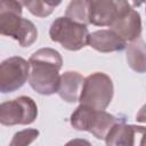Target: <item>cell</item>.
<instances>
[{"instance_id": "cell-6", "label": "cell", "mask_w": 146, "mask_h": 146, "mask_svg": "<svg viewBox=\"0 0 146 146\" xmlns=\"http://www.w3.org/2000/svg\"><path fill=\"white\" fill-rule=\"evenodd\" d=\"M36 104L26 96L0 104V123L3 125L30 124L36 119Z\"/></svg>"}, {"instance_id": "cell-3", "label": "cell", "mask_w": 146, "mask_h": 146, "mask_svg": "<svg viewBox=\"0 0 146 146\" xmlns=\"http://www.w3.org/2000/svg\"><path fill=\"white\" fill-rule=\"evenodd\" d=\"M112 97L113 82L111 78L105 73L96 72L83 80L79 102L80 105L104 111L110 105Z\"/></svg>"}, {"instance_id": "cell-16", "label": "cell", "mask_w": 146, "mask_h": 146, "mask_svg": "<svg viewBox=\"0 0 146 146\" xmlns=\"http://www.w3.org/2000/svg\"><path fill=\"white\" fill-rule=\"evenodd\" d=\"M39 136V131L36 129H25L18 131L14 135L9 146H29L33 143Z\"/></svg>"}, {"instance_id": "cell-17", "label": "cell", "mask_w": 146, "mask_h": 146, "mask_svg": "<svg viewBox=\"0 0 146 146\" xmlns=\"http://www.w3.org/2000/svg\"><path fill=\"white\" fill-rule=\"evenodd\" d=\"M65 146H91V144L86 139L76 138V139H72L68 143H66Z\"/></svg>"}, {"instance_id": "cell-4", "label": "cell", "mask_w": 146, "mask_h": 146, "mask_svg": "<svg viewBox=\"0 0 146 146\" xmlns=\"http://www.w3.org/2000/svg\"><path fill=\"white\" fill-rule=\"evenodd\" d=\"M116 123V117L105 111L80 105L71 115V124L76 130L89 131L98 139H105L107 132Z\"/></svg>"}, {"instance_id": "cell-12", "label": "cell", "mask_w": 146, "mask_h": 146, "mask_svg": "<svg viewBox=\"0 0 146 146\" xmlns=\"http://www.w3.org/2000/svg\"><path fill=\"white\" fill-rule=\"evenodd\" d=\"M83 80V76L78 72L68 71L63 73L59 78V86L57 89L60 98L67 103L78 102L81 94Z\"/></svg>"}, {"instance_id": "cell-8", "label": "cell", "mask_w": 146, "mask_h": 146, "mask_svg": "<svg viewBox=\"0 0 146 146\" xmlns=\"http://www.w3.org/2000/svg\"><path fill=\"white\" fill-rule=\"evenodd\" d=\"M129 5L127 1L92 0L88 2V22L97 26H110Z\"/></svg>"}, {"instance_id": "cell-7", "label": "cell", "mask_w": 146, "mask_h": 146, "mask_svg": "<svg viewBox=\"0 0 146 146\" xmlns=\"http://www.w3.org/2000/svg\"><path fill=\"white\" fill-rule=\"evenodd\" d=\"M30 64L24 58L14 56L0 63V92L7 94L19 89L29 79Z\"/></svg>"}, {"instance_id": "cell-11", "label": "cell", "mask_w": 146, "mask_h": 146, "mask_svg": "<svg viewBox=\"0 0 146 146\" xmlns=\"http://www.w3.org/2000/svg\"><path fill=\"white\" fill-rule=\"evenodd\" d=\"M87 44L100 52H112L124 49L127 42L111 30H99L89 33Z\"/></svg>"}, {"instance_id": "cell-10", "label": "cell", "mask_w": 146, "mask_h": 146, "mask_svg": "<svg viewBox=\"0 0 146 146\" xmlns=\"http://www.w3.org/2000/svg\"><path fill=\"white\" fill-rule=\"evenodd\" d=\"M144 127L115 123L105 137L106 146H144Z\"/></svg>"}, {"instance_id": "cell-15", "label": "cell", "mask_w": 146, "mask_h": 146, "mask_svg": "<svg viewBox=\"0 0 146 146\" xmlns=\"http://www.w3.org/2000/svg\"><path fill=\"white\" fill-rule=\"evenodd\" d=\"M22 6H25L33 15L38 17H46L52 13L55 7H57L60 2H48V1H23Z\"/></svg>"}, {"instance_id": "cell-13", "label": "cell", "mask_w": 146, "mask_h": 146, "mask_svg": "<svg viewBox=\"0 0 146 146\" xmlns=\"http://www.w3.org/2000/svg\"><path fill=\"white\" fill-rule=\"evenodd\" d=\"M145 42L143 39L138 38L131 41L127 48V60L129 66L138 72L144 73L146 70V58H145Z\"/></svg>"}, {"instance_id": "cell-2", "label": "cell", "mask_w": 146, "mask_h": 146, "mask_svg": "<svg viewBox=\"0 0 146 146\" xmlns=\"http://www.w3.org/2000/svg\"><path fill=\"white\" fill-rule=\"evenodd\" d=\"M0 34L11 36L22 47L31 46L38 38L35 25L22 17V3L14 0L0 1Z\"/></svg>"}, {"instance_id": "cell-5", "label": "cell", "mask_w": 146, "mask_h": 146, "mask_svg": "<svg viewBox=\"0 0 146 146\" xmlns=\"http://www.w3.org/2000/svg\"><path fill=\"white\" fill-rule=\"evenodd\" d=\"M52 41L62 44L67 50H79L87 44L89 31L86 25L75 23L67 17L56 18L49 30Z\"/></svg>"}, {"instance_id": "cell-9", "label": "cell", "mask_w": 146, "mask_h": 146, "mask_svg": "<svg viewBox=\"0 0 146 146\" xmlns=\"http://www.w3.org/2000/svg\"><path fill=\"white\" fill-rule=\"evenodd\" d=\"M110 30L115 32L125 42L137 40L141 33V19L139 13L129 3L110 25Z\"/></svg>"}, {"instance_id": "cell-1", "label": "cell", "mask_w": 146, "mask_h": 146, "mask_svg": "<svg viewBox=\"0 0 146 146\" xmlns=\"http://www.w3.org/2000/svg\"><path fill=\"white\" fill-rule=\"evenodd\" d=\"M29 64L30 86L40 95L57 92L60 78L58 72L63 64L60 54L52 48H41L30 57Z\"/></svg>"}, {"instance_id": "cell-14", "label": "cell", "mask_w": 146, "mask_h": 146, "mask_svg": "<svg viewBox=\"0 0 146 146\" xmlns=\"http://www.w3.org/2000/svg\"><path fill=\"white\" fill-rule=\"evenodd\" d=\"M88 2L84 0H74L71 1L66 8V16L68 19L82 24L88 25Z\"/></svg>"}]
</instances>
